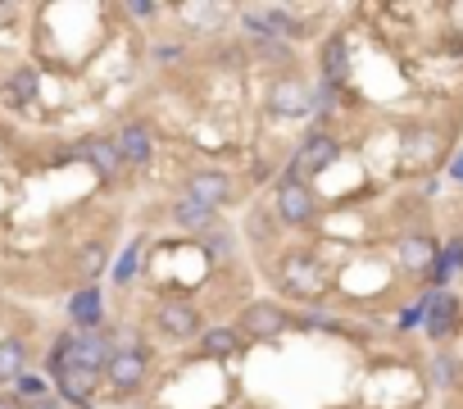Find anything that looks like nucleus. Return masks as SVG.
Here are the masks:
<instances>
[{
    "mask_svg": "<svg viewBox=\"0 0 463 409\" xmlns=\"http://www.w3.org/2000/svg\"><path fill=\"white\" fill-rule=\"evenodd\" d=\"M450 173H454V182H463V151L454 155V169H450Z\"/></svg>",
    "mask_w": 463,
    "mask_h": 409,
    "instance_id": "c756f323",
    "label": "nucleus"
},
{
    "mask_svg": "<svg viewBox=\"0 0 463 409\" xmlns=\"http://www.w3.org/2000/svg\"><path fill=\"white\" fill-rule=\"evenodd\" d=\"M46 391H50V387H46V378H41V373H23V378H19V400L41 405V400H46Z\"/></svg>",
    "mask_w": 463,
    "mask_h": 409,
    "instance_id": "b1692460",
    "label": "nucleus"
},
{
    "mask_svg": "<svg viewBox=\"0 0 463 409\" xmlns=\"http://www.w3.org/2000/svg\"><path fill=\"white\" fill-rule=\"evenodd\" d=\"M423 323H427V336H432V341H445V336L459 327V300H454L450 292H432Z\"/></svg>",
    "mask_w": 463,
    "mask_h": 409,
    "instance_id": "9d476101",
    "label": "nucleus"
},
{
    "mask_svg": "<svg viewBox=\"0 0 463 409\" xmlns=\"http://www.w3.org/2000/svg\"><path fill=\"white\" fill-rule=\"evenodd\" d=\"M55 382H59V396H69L73 405H91V391H96V373H87V369H64V373H55Z\"/></svg>",
    "mask_w": 463,
    "mask_h": 409,
    "instance_id": "2eb2a0df",
    "label": "nucleus"
},
{
    "mask_svg": "<svg viewBox=\"0 0 463 409\" xmlns=\"http://www.w3.org/2000/svg\"><path fill=\"white\" fill-rule=\"evenodd\" d=\"M245 28H250V37H259V41H269V37H291V32H296V23H291L282 10H269V5L245 10Z\"/></svg>",
    "mask_w": 463,
    "mask_h": 409,
    "instance_id": "ddd939ff",
    "label": "nucleus"
},
{
    "mask_svg": "<svg viewBox=\"0 0 463 409\" xmlns=\"http://www.w3.org/2000/svg\"><path fill=\"white\" fill-rule=\"evenodd\" d=\"M23 364H28V346H23L19 336H5V341H0V387L19 382V378H23Z\"/></svg>",
    "mask_w": 463,
    "mask_h": 409,
    "instance_id": "f3484780",
    "label": "nucleus"
},
{
    "mask_svg": "<svg viewBox=\"0 0 463 409\" xmlns=\"http://www.w3.org/2000/svg\"><path fill=\"white\" fill-rule=\"evenodd\" d=\"M127 14H132V19H150V14H155V5H150V0H132Z\"/></svg>",
    "mask_w": 463,
    "mask_h": 409,
    "instance_id": "cd10ccee",
    "label": "nucleus"
},
{
    "mask_svg": "<svg viewBox=\"0 0 463 409\" xmlns=\"http://www.w3.org/2000/svg\"><path fill=\"white\" fill-rule=\"evenodd\" d=\"M137 250H141V241H132V246L123 250V259H118V268H114V283H127V278H132V268H137Z\"/></svg>",
    "mask_w": 463,
    "mask_h": 409,
    "instance_id": "393cba45",
    "label": "nucleus"
},
{
    "mask_svg": "<svg viewBox=\"0 0 463 409\" xmlns=\"http://www.w3.org/2000/svg\"><path fill=\"white\" fill-rule=\"evenodd\" d=\"M109 264V250L100 246V241H91V246H82V255H78V273L82 278H96V273Z\"/></svg>",
    "mask_w": 463,
    "mask_h": 409,
    "instance_id": "4be33fe9",
    "label": "nucleus"
},
{
    "mask_svg": "<svg viewBox=\"0 0 463 409\" xmlns=\"http://www.w3.org/2000/svg\"><path fill=\"white\" fill-rule=\"evenodd\" d=\"M173 223L186 228V232H210L214 228V210H210V204H201V200H191V196H182L173 204Z\"/></svg>",
    "mask_w": 463,
    "mask_h": 409,
    "instance_id": "dca6fc26",
    "label": "nucleus"
},
{
    "mask_svg": "<svg viewBox=\"0 0 463 409\" xmlns=\"http://www.w3.org/2000/svg\"><path fill=\"white\" fill-rule=\"evenodd\" d=\"M337 155H341V142H337V136H327V132H313L309 142H304V146L291 155V169H287V178L304 182V178L322 173L327 164H337Z\"/></svg>",
    "mask_w": 463,
    "mask_h": 409,
    "instance_id": "f03ea898",
    "label": "nucleus"
},
{
    "mask_svg": "<svg viewBox=\"0 0 463 409\" xmlns=\"http://www.w3.org/2000/svg\"><path fill=\"white\" fill-rule=\"evenodd\" d=\"M186 196L201 200V204H210V210H219L223 200H232V178H227L223 169H201V173H191Z\"/></svg>",
    "mask_w": 463,
    "mask_h": 409,
    "instance_id": "0eeeda50",
    "label": "nucleus"
},
{
    "mask_svg": "<svg viewBox=\"0 0 463 409\" xmlns=\"http://www.w3.org/2000/svg\"><path fill=\"white\" fill-rule=\"evenodd\" d=\"M28 409H59L55 400H41V405H28Z\"/></svg>",
    "mask_w": 463,
    "mask_h": 409,
    "instance_id": "7c9ffc66",
    "label": "nucleus"
},
{
    "mask_svg": "<svg viewBox=\"0 0 463 409\" xmlns=\"http://www.w3.org/2000/svg\"><path fill=\"white\" fill-rule=\"evenodd\" d=\"M441 259H445L450 268H463V237H454V241L441 250Z\"/></svg>",
    "mask_w": 463,
    "mask_h": 409,
    "instance_id": "a878e982",
    "label": "nucleus"
},
{
    "mask_svg": "<svg viewBox=\"0 0 463 409\" xmlns=\"http://www.w3.org/2000/svg\"><path fill=\"white\" fill-rule=\"evenodd\" d=\"M109 382L114 387H137L141 378H146V351H114V360H109Z\"/></svg>",
    "mask_w": 463,
    "mask_h": 409,
    "instance_id": "4468645a",
    "label": "nucleus"
},
{
    "mask_svg": "<svg viewBox=\"0 0 463 409\" xmlns=\"http://www.w3.org/2000/svg\"><path fill=\"white\" fill-rule=\"evenodd\" d=\"M114 146H118L123 169H146L150 155H155V142H150V127H146V123H127V127L114 136Z\"/></svg>",
    "mask_w": 463,
    "mask_h": 409,
    "instance_id": "39448f33",
    "label": "nucleus"
},
{
    "mask_svg": "<svg viewBox=\"0 0 463 409\" xmlns=\"http://www.w3.org/2000/svg\"><path fill=\"white\" fill-rule=\"evenodd\" d=\"M322 74L332 78V83H341L346 74H350V55H346V41L341 37H332L322 46Z\"/></svg>",
    "mask_w": 463,
    "mask_h": 409,
    "instance_id": "6ab92c4d",
    "label": "nucleus"
},
{
    "mask_svg": "<svg viewBox=\"0 0 463 409\" xmlns=\"http://www.w3.org/2000/svg\"><path fill=\"white\" fill-rule=\"evenodd\" d=\"M269 105H273V114H282V118H300V114L313 109V96H309V87H304L300 78H282V83L273 87Z\"/></svg>",
    "mask_w": 463,
    "mask_h": 409,
    "instance_id": "1a4fd4ad",
    "label": "nucleus"
},
{
    "mask_svg": "<svg viewBox=\"0 0 463 409\" xmlns=\"http://www.w3.org/2000/svg\"><path fill=\"white\" fill-rule=\"evenodd\" d=\"M205 255L219 259V264H227V259H232V232H227V228H219V232L210 228V232H205Z\"/></svg>",
    "mask_w": 463,
    "mask_h": 409,
    "instance_id": "5701e85b",
    "label": "nucleus"
},
{
    "mask_svg": "<svg viewBox=\"0 0 463 409\" xmlns=\"http://www.w3.org/2000/svg\"><path fill=\"white\" fill-rule=\"evenodd\" d=\"M0 409H28L19 396H0Z\"/></svg>",
    "mask_w": 463,
    "mask_h": 409,
    "instance_id": "c85d7f7f",
    "label": "nucleus"
},
{
    "mask_svg": "<svg viewBox=\"0 0 463 409\" xmlns=\"http://www.w3.org/2000/svg\"><path fill=\"white\" fill-rule=\"evenodd\" d=\"M69 318H73L82 332H100V323H105L100 287H82V292H73V300H69Z\"/></svg>",
    "mask_w": 463,
    "mask_h": 409,
    "instance_id": "f8f14e48",
    "label": "nucleus"
},
{
    "mask_svg": "<svg viewBox=\"0 0 463 409\" xmlns=\"http://www.w3.org/2000/svg\"><path fill=\"white\" fill-rule=\"evenodd\" d=\"M287 309L282 305H273V300H254V305H245L241 309V327L254 336V341H273V336H282L287 332Z\"/></svg>",
    "mask_w": 463,
    "mask_h": 409,
    "instance_id": "20e7f679",
    "label": "nucleus"
},
{
    "mask_svg": "<svg viewBox=\"0 0 463 409\" xmlns=\"http://www.w3.org/2000/svg\"><path fill=\"white\" fill-rule=\"evenodd\" d=\"M201 341H205V355H236L241 351V336L232 327H210V332H201Z\"/></svg>",
    "mask_w": 463,
    "mask_h": 409,
    "instance_id": "aec40b11",
    "label": "nucleus"
},
{
    "mask_svg": "<svg viewBox=\"0 0 463 409\" xmlns=\"http://www.w3.org/2000/svg\"><path fill=\"white\" fill-rule=\"evenodd\" d=\"M436 255H441V246H436L432 237H405V241H400V264H405V268H432Z\"/></svg>",
    "mask_w": 463,
    "mask_h": 409,
    "instance_id": "a211bd4d",
    "label": "nucleus"
},
{
    "mask_svg": "<svg viewBox=\"0 0 463 409\" xmlns=\"http://www.w3.org/2000/svg\"><path fill=\"white\" fill-rule=\"evenodd\" d=\"M109 360H114V341H109L105 332H78V336L69 341V364H73V369L100 373V369H109Z\"/></svg>",
    "mask_w": 463,
    "mask_h": 409,
    "instance_id": "7ed1b4c3",
    "label": "nucleus"
},
{
    "mask_svg": "<svg viewBox=\"0 0 463 409\" xmlns=\"http://www.w3.org/2000/svg\"><path fill=\"white\" fill-rule=\"evenodd\" d=\"M155 323H159V332L182 336V341L201 332V314H195V305H186V300H164L155 309Z\"/></svg>",
    "mask_w": 463,
    "mask_h": 409,
    "instance_id": "6e6552de",
    "label": "nucleus"
},
{
    "mask_svg": "<svg viewBox=\"0 0 463 409\" xmlns=\"http://www.w3.org/2000/svg\"><path fill=\"white\" fill-rule=\"evenodd\" d=\"M78 160H87L100 178H118L123 160H118V146L109 142V136H87V142L78 146Z\"/></svg>",
    "mask_w": 463,
    "mask_h": 409,
    "instance_id": "9b49d317",
    "label": "nucleus"
},
{
    "mask_svg": "<svg viewBox=\"0 0 463 409\" xmlns=\"http://www.w3.org/2000/svg\"><path fill=\"white\" fill-rule=\"evenodd\" d=\"M278 219L282 223H309L313 219V196L304 182H296V178L278 182Z\"/></svg>",
    "mask_w": 463,
    "mask_h": 409,
    "instance_id": "423d86ee",
    "label": "nucleus"
},
{
    "mask_svg": "<svg viewBox=\"0 0 463 409\" xmlns=\"http://www.w3.org/2000/svg\"><path fill=\"white\" fill-rule=\"evenodd\" d=\"M37 87H41L37 68H19V74L10 78V100H14V105H28V100H37Z\"/></svg>",
    "mask_w": 463,
    "mask_h": 409,
    "instance_id": "412c9836",
    "label": "nucleus"
},
{
    "mask_svg": "<svg viewBox=\"0 0 463 409\" xmlns=\"http://www.w3.org/2000/svg\"><path fill=\"white\" fill-rule=\"evenodd\" d=\"M278 283H282V292L291 296V300H322L327 296V268L313 259V255H304V250H296V255H287L282 264H278Z\"/></svg>",
    "mask_w": 463,
    "mask_h": 409,
    "instance_id": "f257e3e1",
    "label": "nucleus"
},
{
    "mask_svg": "<svg viewBox=\"0 0 463 409\" xmlns=\"http://www.w3.org/2000/svg\"><path fill=\"white\" fill-rule=\"evenodd\" d=\"M436 378H441V382H454V378H459V364H454L450 355H441V360H436Z\"/></svg>",
    "mask_w": 463,
    "mask_h": 409,
    "instance_id": "bb28decb",
    "label": "nucleus"
}]
</instances>
